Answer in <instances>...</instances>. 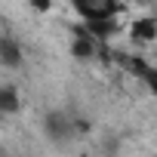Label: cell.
<instances>
[{
	"mask_svg": "<svg viewBox=\"0 0 157 157\" xmlns=\"http://www.w3.org/2000/svg\"><path fill=\"white\" fill-rule=\"evenodd\" d=\"M129 37H132V43H148V40H154V37H157V22H154V19H136V22L129 25Z\"/></svg>",
	"mask_w": 157,
	"mask_h": 157,
	"instance_id": "277c9868",
	"label": "cell"
},
{
	"mask_svg": "<svg viewBox=\"0 0 157 157\" xmlns=\"http://www.w3.org/2000/svg\"><path fill=\"white\" fill-rule=\"evenodd\" d=\"M19 90L16 86H0V114H16L19 111Z\"/></svg>",
	"mask_w": 157,
	"mask_h": 157,
	"instance_id": "8992f818",
	"label": "cell"
},
{
	"mask_svg": "<svg viewBox=\"0 0 157 157\" xmlns=\"http://www.w3.org/2000/svg\"><path fill=\"white\" fill-rule=\"evenodd\" d=\"M74 6V13L83 22H96V19H117L120 13V0H68Z\"/></svg>",
	"mask_w": 157,
	"mask_h": 157,
	"instance_id": "6da1fadb",
	"label": "cell"
},
{
	"mask_svg": "<svg viewBox=\"0 0 157 157\" xmlns=\"http://www.w3.org/2000/svg\"><path fill=\"white\" fill-rule=\"evenodd\" d=\"M28 3L37 10V13H49V6H52V0H28Z\"/></svg>",
	"mask_w": 157,
	"mask_h": 157,
	"instance_id": "52a82bcc",
	"label": "cell"
},
{
	"mask_svg": "<svg viewBox=\"0 0 157 157\" xmlns=\"http://www.w3.org/2000/svg\"><path fill=\"white\" fill-rule=\"evenodd\" d=\"M43 132H46L52 142H68V139L74 136V123H71L68 114L52 111V114H46V120H43Z\"/></svg>",
	"mask_w": 157,
	"mask_h": 157,
	"instance_id": "7a4b0ae2",
	"label": "cell"
},
{
	"mask_svg": "<svg viewBox=\"0 0 157 157\" xmlns=\"http://www.w3.org/2000/svg\"><path fill=\"white\" fill-rule=\"evenodd\" d=\"M96 49H99V40L80 25L77 28V37H74V43H71V52L77 56V59H93L96 56Z\"/></svg>",
	"mask_w": 157,
	"mask_h": 157,
	"instance_id": "3957f363",
	"label": "cell"
},
{
	"mask_svg": "<svg viewBox=\"0 0 157 157\" xmlns=\"http://www.w3.org/2000/svg\"><path fill=\"white\" fill-rule=\"evenodd\" d=\"M129 65H132L136 77H142V83L157 96V68H154V65H148V62H142V59H129Z\"/></svg>",
	"mask_w": 157,
	"mask_h": 157,
	"instance_id": "5b68a950",
	"label": "cell"
}]
</instances>
